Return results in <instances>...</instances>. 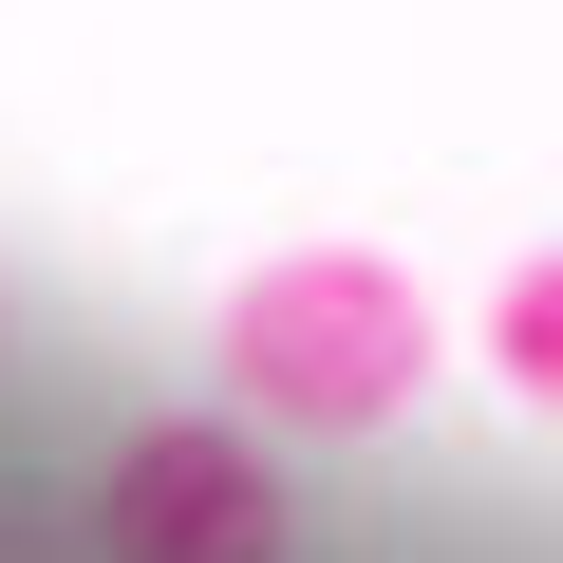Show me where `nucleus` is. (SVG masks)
Here are the masks:
<instances>
[{"instance_id":"1","label":"nucleus","mask_w":563,"mask_h":563,"mask_svg":"<svg viewBox=\"0 0 563 563\" xmlns=\"http://www.w3.org/2000/svg\"><path fill=\"white\" fill-rule=\"evenodd\" d=\"M207 376L263 432H395L432 395V301H413V263H376V244H282V263L225 282Z\"/></svg>"},{"instance_id":"2","label":"nucleus","mask_w":563,"mask_h":563,"mask_svg":"<svg viewBox=\"0 0 563 563\" xmlns=\"http://www.w3.org/2000/svg\"><path fill=\"white\" fill-rule=\"evenodd\" d=\"M95 563H301L263 413H151L95 470Z\"/></svg>"},{"instance_id":"3","label":"nucleus","mask_w":563,"mask_h":563,"mask_svg":"<svg viewBox=\"0 0 563 563\" xmlns=\"http://www.w3.org/2000/svg\"><path fill=\"white\" fill-rule=\"evenodd\" d=\"M488 376H507L526 413H563V244L507 263V301H488Z\"/></svg>"}]
</instances>
